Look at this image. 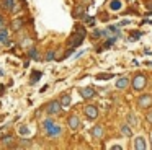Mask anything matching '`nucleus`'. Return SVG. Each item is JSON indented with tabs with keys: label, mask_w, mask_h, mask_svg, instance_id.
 Instances as JSON below:
<instances>
[{
	"label": "nucleus",
	"mask_w": 152,
	"mask_h": 150,
	"mask_svg": "<svg viewBox=\"0 0 152 150\" xmlns=\"http://www.w3.org/2000/svg\"><path fill=\"white\" fill-rule=\"evenodd\" d=\"M53 59H54V51H49L46 54V60H53Z\"/></svg>",
	"instance_id": "obj_28"
},
{
	"label": "nucleus",
	"mask_w": 152,
	"mask_h": 150,
	"mask_svg": "<svg viewBox=\"0 0 152 150\" xmlns=\"http://www.w3.org/2000/svg\"><path fill=\"white\" fill-rule=\"evenodd\" d=\"M5 26H7V21H5L4 15H0V29H2V28H5Z\"/></svg>",
	"instance_id": "obj_27"
},
{
	"label": "nucleus",
	"mask_w": 152,
	"mask_h": 150,
	"mask_svg": "<svg viewBox=\"0 0 152 150\" xmlns=\"http://www.w3.org/2000/svg\"><path fill=\"white\" fill-rule=\"evenodd\" d=\"M2 5L8 12H17L20 10V0H2Z\"/></svg>",
	"instance_id": "obj_5"
},
{
	"label": "nucleus",
	"mask_w": 152,
	"mask_h": 150,
	"mask_svg": "<svg viewBox=\"0 0 152 150\" xmlns=\"http://www.w3.org/2000/svg\"><path fill=\"white\" fill-rule=\"evenodd\" d=\"M119 130H121V134H123L124 137H132V130H131V127H129L128 124L121 126V129H119Z\"/></svg>",
	"instance_id": "obj_17"
},
{
	"label": "nucleus",
	"mask_w": 152,
	"mask_h": 150,
	"mask_svg": "<svg viewBox=\"0 0 152 150\" xmlns=\"http://www.w3.org/2000/svg\"><path fill=\"white\" fill-rule=\"evenodd\" d=\"M18 134H20V135H28V134H30L28 126H20L18 127Z\"/></svg>",
	"instance_id": "obj_23"
},
{
	"label": "nucleus",
	"mask_w": 152,
	"mask_h": 150,
	"mask_svg": "<svg viewBox=\"0 0 152 150\" xmlns=\"http://www.w3.org/2000/svg\"><path fill=\"white\" fill-rule=\"evenodd\" d=\"M149 67H152V64H149Z\"/></svg>",
	"instance_id": "obj_31"
},
{
	"label": "nucleus",
	"mask_w": 152,
	"mask_h": 150,
	"mask_svg": "<svg viewBox=\"0 0 152 150\" xmlns=\"http://www.w3.org/2000/svg\"><path fill=\"white\" fill-rule=\"evenodd\" d=\"M83 38H85V29H83V28H79L75 34H72V38H70V41H69V46H70L72 49L77 47V46H80V44L83 42Z\"/></svg>",
	"instance_id": "obj_2"
},
{
	"label": "nucleus",
	"mask_w": 152,
	"mask_h": 150,
	"mask_svg": "<svg viewBox=\"0 0 152 150\" xmlns=\"http://www.w3.org/2000/svg\"><path fill=\"white\" fill-rule=\"evenodd\" d=\"M67 126H69L72 130H77V129H79V127H80V119H79V116H75V114L69 116V119H67Z\"/></svg>",
	"instance_id": "obj_9"
},
{
	"label": "nucleus",
	"mask_w": 152,
	"mask_h": 150,
	"mask_svg": "<svg viewBox=\"0 0 152 150\" xmlns=\"http://www.w3.org/2000/svg\"><path fill=\"white\" fill-rule=\"evenodd\" d=\"M111 149H113V150H121V147H119V145H113Z\"/></svg>",
	"instance_id": "obj_30"
},
{
	"label": "nucleus",
	"mask_w": 152,
	"mask_h": 150,
	"mask_svg": "<svg viewBox=\"0 0 152 150\" xmlns=\"http://www.w3.org/2000/svg\"><path fill=\"white\" fill-rule=\"evenodd\" d=\"M70 103H72V98H70V95H62V98H61V104H62V108L70 106Z\"/></svg>",
	"instance_id": "obj_16"
},
{
	"label": "nucleus",
	"mask_w": 152,
	"mask_h": 150,
	"mask_svg": "<svg viewBox=\"0 0 152 150\" xmlns=\"http://www.w3.org/2000/svg\"><path fill=\"white\" fill-rule=\"evenodd\" d=\"M145 140H144V137H134V140H132V149H136V150H144L145 149Z\"/></svg>",
	"instance_id": "obj_10"
},
{
	"label": "nucleus",
	"mask_w": 152,
	"mask_h": 150,
	"mask_svg": "<svg viewBox=\"0 0 152 150\" xmlns=\"http://www.w3.org/2000/svg\"><path fill=\"white\" fill-rule=\"evenodd\" d=\"M80 95H82L85 100H90V98H93L95 96V90H93L92 87H87V88H82L80 90Z\"/></svg>",
	"instance_id": "obj_12"
},
{
	"label": "nucleus",
	"mask_w": 152,
	"mask_h": 150,
	"mask_svg": "<svg viewBox=\"0 0 152 150\" xmlns=\"http://www.w3.org/2000/svg\"><path fill=\"white\" fill-rule=\"evenodd\" d=\"M61 109H62L61 101H51V103L46 106V113L48 114H59Z\"/></svg>",
	"instance_id": "obj_6"
},
{
	"label": "nucleus",
	"mask_w": 152,
	"mask_h": 150,
	"mask_svg": "<svg viewBox=\"0 0 152 150\" xmlns=\"http://www.w3.org/2000/svg\"><path fill=\"white\" fill-rule=\"evenodd\" d=\"M41 75H43V74H41L39 70H34L33 74H31V83H36V82L41 78Z\"/></svg>",
	"instance_id": "obj_22"
},
{
	"label": "nucleus",
	"mask_w": 152,
	"mask_h": 150,
	"mask_svg": "<svg viewBox=\"0 0 152 150\" xmlns=\"http://www.w3.org/2000/svg\"><path fill=\"white\" fill-rule=\"evenodd\" d=\"M137 106L142 108V109L152 106V96L151 95H141V96L137 98Z\"/></svg>",
	"instance_id": "obj_7"
},
{
	"label": "nucleus",
	"mask_w": 152,
	"mask_h": 150,
	"mask_svg": "<svg viewBox=\"0 0 152 150\" xmlns=\"http://www.w3.org/2000/svg\"><path fill=\"white\" fill-rule=\"evenodd\" d=\"M121 7H123L121 0H111V2H110V8L111 10H121Z\"/></svg>",
	"instance_id": "obj_18"
},
{
	"label": "nucleus",
	"mask_w": 152,
	"mask_h": 150,
	"mask_svg": "<svg viewBox=\"0 0 152 150\" xmlns=\"http://www.w3.org/2000/svg\"><path fill=\"white\" fill-rule=\"evenodd\" d=\"M119 38V36L118 34H116V36H111V38H108V41H106L105 42V44H103V47H110V46H113V44H115V42H116V39H118Z\"/></svg>",
	"instance_id": "obj_20"
},
{
	"label": "nucleus",
	"mask_w": 152,
	"mask_h": 150,
	"mask_svg": "<svg viewBox=\"0 0 152 150\" xmlns=\"http://www.w3.org/2000/svg\"><path fill=\"white\" fill-rule=\"evenodd\" d=\"M12 39H10V33H8L7 28L0 29V46H10Z\"/></svg>",
	"instance_id": "obj_8"
},
{
	"label": "nucleus",
	"mask_w": 152,
	"mask_h": 150,
	"mask_svg": "<svg viewBox=\"0 0 152 150\" xmlns=\"http://www.w3.org/2000/svg\"><path fill=\"white\" fill-rule=\"evenodd\" d=\"M145 119H147V122H151V124H152V111L145 114Z\"/></svg>",
	"instance_id": "obj_29"
},
{
	"label": "nucleus",
	"mask_w": 152,
	"mask_h": 150,
	"mask_svg": "<svg viewBox=\"0 0 152 150\" xmlns=\"http://www.w3.org/2000/svg\"><path fill=\"white\" fill-rule=\"evenodd\" d=\"M129 87V78L128 77H119L118 80H116V88L118 90H124V88Z\"/></svg>",
	"instance_id": "obj_11"
},
{
	"label": "nucleus",
	"mask_w": 152,
	"mask_h": 150,
	"mask_svg": "<svg viewBox=\"0 0 152 150\" xmlns=\"http://www.w3.org/2000/svg\"><path fill=\"white\" fill-rule=\"evenodd\" d=\"M28 57L33 59V60H39V54H38V51L34 47H31L30 51H28Z\"/></svg>",
	"instance_id": "obj_19"
},
{
	"label": "nucleus",
	"mask_w": 152,
	"mask_h": 150,
	"mask_svg": "<svg viewBox=\"0 0 152 150\" xmlns=\"http://www.w3.org/2000/svg\"><path fill=\"white\" fill-rule=\"evenodd\" d=\"M83 113H85L87 119L93 121V119H96V117H98V108L93 106V104H87L85 109H83Z\"/></svg>",
	"instance_id": "obj_4"
},
{
	"label": "nucleus",
	"mask_w": 152,
	"mask_h": 150,
	"mask_svg": "<svg viewBox=\"0 0 152 150\" xmlns=\"http://www.w3.org/2000/svg\"><path fill=\"white\" fill-rule=\"evenodd\" d=\"M96 78H98V80H108V78H111V75L110 74H100Z\"/></svg>",
	"instance_id": "obj_25"
},
{
	"label": "nucleus",
	"mask_w": 152,
	"mask_h": 150,
	"mask_svg": "<svg viewBox=\"0 0 152 150\" xmlns=\"http://www.w3.org/2000/svg\"><path fill=\"white\" fill-rule=\"evenodd\" d=\"M13 135H12V134H8V135H4L2 137V139H0V143H2V145H5V147H8V145H12V143H13Z\"/></svg>",
	"instance_id": "obj_14"
},
{
	"label": "nucleus",
	"mask_w": 152,
	"mask_h": 150,
	"mask_svg": "<svg viewBox=\"0 0 152 150\" xmlns=\"http://www.w3.org/2000/svg\"><path fill=\"white\" fill-rule=\"evenodd\" d=\"M23 25H25L23 18H15L13 21H12V29H13V31H20V29L23 28Z\"/></svg>",
	"instance_id": "obj_13"
},
{
	"label": "nucleus",
	"mask_w": 152,
	"mask_h": 150,
	"mask_svg": "<svg viewBox=\"0 0 152 150\" xmlns=\"http://www.w3.org/2000/svg\"><path fill=\"white\" fill-rule=\"evenodd\" d=\"M126 119H128V122L131 124V126H137V124H139L137 117H136L134 114H128V117H126Z\"/></svg>",
	"instance_id": "obj_21"
},
{
	"label": "nucleus",
	"mask_w": 152,
	"mask_h": 150,
	"mask_svg": "<svg viewBox=\"0 0 152 150\" xmlns=\"http://www.w3.org/2000/svg\"><path fill=\"white\" fill-rule=\"evenodd\" d=\"M43 130L49 139H57V137L62 135V127L54 122L51 117H48V119L43 121Z\"/></svg>",
	"instance_id": "obj_1"
},
{
	"label": "nucleus",
	"mask_w": 152,
	"mask_h": 150,
	"mask_svg": "<svg viewBox=\"0 0 152 150\" xmlns=\"http://www.w3.org/2000/svg\"><path fill=\"white\" fill-rule=\"evenodd\" d=\"M83 7H77L75 10H74V16H83Z\"/></svg>",
	"instance_id": "obj_24"
},
{
	"label": "nucleus",
	"mask_w": 152,
	"mask_h": 150,
	"mask_svg": "<svg viewBox=\"0 0 152 150\" xmlns=\"http://www.w3.org/2000/svg\"><path fill=\"white\" fill-rule=\"evenodd\" d=\"M92 135L95 137V139H102L103 137V127L102 126H95L92 129Z\"/></svg>",
	"instance_id": "obj_15"
},
{
	"label": "nucleus",
	"mask_w": 152,
	"mask_h": 150,
	"mask_svg": "<svg viewBox=\"0 0 152 150\" xmlns=\"http://www.w3.org/2000/svg\"><path fill=\"white\" fill-rule=\"evenodd\" d=\"M145 85H147V78H145L144 75H136V77L132 78L131 87H132V90H134V91H141V90H144V88H145Z\"/></svg>",
	"instance_id": "obj_3"
},
{
	"label": "nucleus",
	"mask_w": 152,
	"mask_h": 150,
	"mask_svg": "<svg viewBox=\"0 0 152 150\" xmlns=\"http://www.w3.org/2000/svg\"><path fill=\"white\" fill-rule=\"evenodd\" d=\"M141 34H142V33H139V31H134V33L131 34V41H136L137 38H141Z\"/></svg>",
	"instance_id": "obj_26"
}]
</instances>
